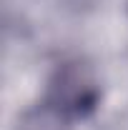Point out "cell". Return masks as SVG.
<instances>
[{"mask_svg":"<svg viewBox=\"0 0 128 130\" xmlns=\"http://www.w3.org/2000/svg\"><path fill=\"white\" fill-rule=\"evenodd\" d=\"M100 100V88L93 75V70L80 60L63 63L53 80H50V95L48 103L63 110L68 118H85L96 110Z\"/></svg>","mask_w":128,"mask_h":130,"instance_id":"6da1fadb","label":"cell"},{"mask_svg":"<svg viewBox=\"0 0 128 130\" xmlns=\"http://www.w3.org/2000/svg\"><path fill=\"white\" fill-rule=\"evenodd\" d=\"M13 130H68V115L55 105L43 103L20 115Z\"/></svg>","mask_w":128,"mask_h":130,"instance_id":"7a4b0ae2","label":"cell"}]
</instances>
